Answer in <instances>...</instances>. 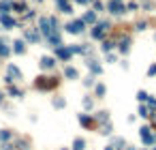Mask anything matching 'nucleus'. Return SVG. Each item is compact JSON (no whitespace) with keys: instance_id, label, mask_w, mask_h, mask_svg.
<instances>
[{"instance_id":"6ab92c4d","label":"nucleus","mask_w":156,"mask_h":150,"mask_svg":"<svg viewBox=\"0 0 156 150\" xmlns=\"http://www.w3.org/2000/svg\"><path fill=\"white\" fill-rule=\"evenodd\" d=\"M9 94H11V96H15V99H22V96H24V90H20V88L11 86V88H9Z\"/></svg>"},{"instance_id":"72a5a7b5","label":"nucleus","mask_w":156,"mask_h":150,"mask_svg":"<svg viewBox=\"0 0 156 150\" xmlns=\"http://www.w3.org/2000/svg\"><path fill=\"white\" fill-rule=\"evenodd\" d=\"M148 103H150V107H156V99L154 96H148Z\"/></svg>"},{"instance_id":"ea45409f","label":"nucleus","mask_w":156,"mask_h":150,"mask_svg":"<svg viewBox=\"0 0 156 150\" xmlns=\"http://www.w3.org/2000/svg\"><path fill=\"white\" fill-rule=\"evenodd\" d=\"M62 150H66V148H62Z\"/></svg>"},{"instance_id":"6e6552de","label":"nucleus","mask_w":156,"mask_h":150,"mask_svg":"<svg viewBox=\"0 0 156 150\" xmlns=\"http://www.w3.org/2000/svg\"><path fill=\"white\" fill-rule=\"evenodd\" d=\"M0 24H2L4 30H13V28H15V20H13L9 13H6V15H0Z\"/></svg>"},{"instance_id":"aec40b11","label":"nucleus","mask_w":156,"mask_h":150,"mask_svg":"<svg viewBox=\"0 0 156 150\" xmlns=\"http://www.w3.org/2000/svg\"><path fill=\"white\" fill-rule=\"evenodd\" d=\"M96 22V15L92 13V11H88L86 15H84V24H94Z\"/></svg>"},{"instance_id":"412c9836","label":"nucleus","mask_w":156,"mask_h":150,"mask_svg":"<svg viewBox=\"0 0 156 150\" xmlns=\"http://www.w3.org/2000/svg\"><path fill=\"white\" fill-rule=\"evenodd\" d=\"M105 92H107L105 84H96V96H98V99H103V96H105Z\"/></svg>"},{"instance_id":"c9c22d12","label":"nucleus","mask_w":156,"mask_h":150,"mask_svg":"<svg viewBox=\"0 0 156 150\" xmlns=\"http://www.w3.org/2000/svg\"><path fill=\"white\" fill-rule=\"evenodd\" d=\"M137 30H139V32H141V30H145V22H141V24H137Z\"/></svg>"},{"instance_id":"393cba45","label":"nucleus","mask_w":156,"mask_h":150,"mask_svg":"<svg viewBox=\"0 0 156 150\" xmlns=\"http://www.w3.org/2000/svg\"><path fill=\"white\" fill-rule=\"evenodd\" d=\"M94 84H96V79H94V77H92V75H88V77H86V79H84V86H88V88H92V86H94Z\"/></svg>"},{"instance_id":"58836bf2","label":"nucleus","mask_w":156,"mask_h":150,"mask_svg":"<svg viewBox=\"0 0 156 150\" xmlns=\"http://www.w3.org/2000/svg\"><path fill=\"white\" fill-rule=\"evenodd\" d=\"M105 150H113V146H107V148H105Z\"/></svg>"},{"instance_id":"4468645a","label":"nucleus","mask_w":156,"mask_h":150,"mask_svg":"<svg viewBox=\"0 0 156 150\" xmlns=\"http://www.w3.org/2000/svg\"><path fill=\"white\" fill-rule=\"evenodd\" d=\"M64 75H66V79H77L79 77V73H77L75 67H66V69H64Z\"/></svg>"},{"instance_id":"9d476101","label":"nucleus","mask_w":156,"mask_h":150,"mask_svg":"<svg viewBox=\"0 0 156 150\" xmlns=\"http://www.w3.org/2000/svg\"><path fill=\"white\" fill-rule=\"evenodd\" d=\"M79 125L84 129H92L94 127V118H90L88 114H79Z\"/></svg>"},{"instance_id":"39448f33","label":"nucleus","mask_w":156,"mask_h":150,"mask_svg":"<svg viewBox=\"0 0 156 150\" xmlns=\"http://www.w3.org/2000/svg\"><path fill=\"white\" fill-rule=\"evenodd\" d=\"M139 137L143 139L145 146H152V144H154V135L150 133V127H141V129H139Z\"/></svg>"},{"instance_id":"ddd939ff","label":"nucleus","mask_w":156,"mask_h":150,"mask_svg":"<svg viewBox=\"0 0 156 150\" xmlns=\"http://www.w3.org/2000/svg\"><path fill=\"white\" fill-rule=\"evenodd\" d=\"M56 4L60 7V11H62V13H66V15H71V13H73V7L66 2V0H56Z\"/></svg>"},{"instance_id":"0eeeda50","label":"nucleus","mask_w":156,"mask_h":150,"mask_svg":"<svg viewBox=\"0 0 156 150\" xmlns=\"http://www.w3.org/2000/svg\"><path fill=\"white\" fill-rule=\"evenodd\" d=\"M39 67L45 69V71H49V69L56 67V58H51V56H43V58L39 60Z\"/></svg>"},{"instance_id":"7ed1b4c3","label":"nucleus","mask_w":156,"mask_h":150,"mask_svg":"<svg viewBox=\"0 0 156 150\" xmlns=\"http://www.w3.org/2000/svg\"><path fill=\"white\" fill-rule=\"evenodd\" d=\"M107 30H109V22H98L94 28H92V32H90V34H92V39H100Z\"/></svg>"},{"instance_id":"4be33fe9","label":"nucleus","mask_w":156,"mask_h":150,"mask_svg":"<svg viewBox=\"0 0 156 150\" xmlns=\"http://www.w3.org/2000/svg\"><path fill=\"white\" fill-rule=\"evenodd\" d=\"M113 45H116L113 41H103V45H100V49H103V51H111V49H113Z\"/></svg>"},{"instance_id":"a211bd4d","label":"nucleus","mask_w":156,"mask_h":150,"mask_svg":"<svg viewBox=\"0 0 156 150\" xmlns=\"http://www.w3.org/2000/svg\"><path fill=\"white\" fill-rule=\"evenodd\" d=\"M118 47H120V51H122V54H128V51H131V39H124V41H122Z\"/></svg>"},{"instance_id":"f8f14e48","label":"nucleus","mask_w":156,"mask_h":150,"mask_svg":"<svg viewBox=\"0 0 156 150\" xmlns=\"http://www.w3.org/2000/svg\"><path fill=\"white\" fill-rule=\"evenodd\" d=\"M86 64H88V69H90V71H92L94 75H98V73H103V67H100V64L96 62V60H88Z\"/></svg>"},{"instance_id":"2f4dec72","label":"nucleus","mask_w":156,"mask_h":150,"mask_svg":"<svg viewBox=\"0 0 156 150\" xmlns=\"http://www.w3.org/2000/svg\"><path fill=\"white\" fill-rule=\"evenodd\" d=\"M84 107L86 109H92V99H88V96H86V99H84Z\"/></svg>"},{"instance_id":"9b49d317","label":"nucleus","mask_w":156,"mask_h":150,"mask_svg":"<svg viewBox=\"0 0 156 150\" xmlns=\"http://www.w3.org/2000/svg\"><path fill=\"white\" fill-rule=\"evenodd\" d=\"M56 56L62 58V60H69V58H71V49L64 47V45H60V47H56Z\"/></svg>"},{"instance_id":"1a4fd4ad","label":"nucleus","mask_w":156,"mask_h":150,"mask_svg":"<svg viewBox=\"0 0 156 150\" xmlns=\"http://www.w3.org/2000/svg\"><path fill=\"white\" fill-rule=\"evenodd\" d=\"M6 71H9V75H11V77H6V84H11V82H13V77L22 79V71H20L15 64H9V67H6Z\"/></svg>"},{"instance_id":"b1692460","label":"nucleus","mask_w":156,"mask_h":150,"mask_svg":"<svg viewBox=\"0 0 156 150\" xmlns=\"http://www.w3.org/2000/svg\"><path fill=\"white\" fill-rule=\"evenodd\" d=\"M51 105H53V107H58V109H62L64 105H66V101H64V99H53Z\"/></svg>"},{"instance_id":"473e14b6","label":"nucleus","mask_w":156,"mask_h":150,"mask_svg":"<svg viewBox=\"0 0 156 150\" xmlns=\"http://www.w3.org/2000/svg\"><path fill=\"white\" fill-rule=\"evenodd\" d=\"M148 75H150V77H154V75H156V62H154V64L148 69Z\"/></svg>"},{"instance_id":"bb28decb","label":"nucleus","mask_w":156,"mask_h":150,"mask_svg":"<svg viewBox=\"0 0 156 150\" xmlns=\"http://www.w3.org/2000/svg\"><path fill=\"white\" fill-rule=\"evenodd\" d=\"M137 114H139L141 118H148V116H150V114H148V107H145V105H139V112H137Z\"/></svg>"},{"instance_id":"a878e982","label":"nucleus","mask_w":156,"mask_h":150,"mask_svg":"<svg viewBox=\"0 0 156 150\" xmlns=\"http://www.w3.org/2000/svg\"><path fill=\"white\" fill-rule=\"evenodd\" d=\"M9 9H11V4H9V2H0V15H6Z\"/></svg>"},{"instance_id":"5701e85b","label":"nucleus","mask_w":156,"mask_h":150,"mask_svg":"<svg viewBox=\"0 0 156 150\" xmlns=\"http://www.w3.org/2000/svg\"><path fill=\"white\" fill-rule=\"evenodd\" d=\"M148 92H145V90H139V92H137V101H139V103H143V101H148Z\"/></svg>"},{"instance_id":"4c0bfd02","label":"nucleus","mask_w":156,"mask_h":150,"mask_svg":"<svg viewBox=\"0 0 156 150\" xmlns=\"http://www.w3.org/2000/svg\"><path fill=\"white\" fill-rule=\"evenodd\" d=\"M2 101H4V94H2V92H0V103H2Z\"/></svg>"},{"instance_id":"c85d7f7f","label":"nucleus","mask_w":156,"mask_h":150,"mask_svg":"<svg viewBox=\"0 0 156 150\" xmlns=\"http://www.w3.org/2000/svg\"><path fill=\"white\" fill-rule=\"evenodd\" d=\"M96 118H98V120H107V118H109V112H105V109H103V112H98V114H96Z\"/></svg>"},{"instance_id":"cd10ccee","label":"nucleus","mask_w":156,"mask_h":150,"mask_svg":"<svg viewBox=\"0 0 156 150\" xmlns=\"http://www.w3.org/2000/svg\"><path fill=\"white\" fill-rule=\"evenodd\" d=\"M0 139H2V142H4V139H11V131H0Z\"/></svg>"},{"instance_id":"e433bc0d","label":"nucleus","mask_w":156,"mask_h":150,"mask_svg":"<svg viewBox=\"0 0 156 150\" xmlns=\"http://www.w3.org/2000/svg\"><path fill=\"white\" fill-rule=\"evenodd\" d=\"M75 2H79V4H88V0H75Z\"/></svg>"},{"instance_id":"dca6fc26","label":"nucleus","mask_w":156,"mask_h":150,"mask_svg":"<svg viewBox=\"0 0 156 150\" xmlns=\"http://www.w3.org/2000/svg\"><path fill=\"white\" fill-rule=\"evenodd\" d=\"M13 45H15V47H13L15 54H24V51H26V43H24V41H20V39H17Z\"/></svg>"},{"instance_id":"a19ab883","label":"nucleus","mask_w":156,"mask_h":150,"mask_svg":"<svg viewBox=\"0 0 156 150\" xmlns=\"http://www.w3.org/2000/svg\"><path fill=\"white\" fill-rule=\"evenodd\" d=\"M154 150H156V148H154Z\"/></svg>"},{"instance_id":"7c9ffc66","label":"nucleus","mask_w":156,"mask_h":150,"mask_svg":"<svg viewBox=\"0 0 156 150\" xmlns=\"http://www.w3.org/2000/svg\"><path fill=\"white\" fill-rule=\"evenodd\" d=\"M111 131H113V127H111V125H105L100 133H103V135H109V133H111Z\"/></svg>"},{"instance_id":"f3484780","label":"nucleus","mask_w":156,"mask_h":150,"mask_svg":"<svg viewBox=\"0 0 156 150\" xmlns=\"http://www.w3.org/2000/svg\"><path fill=\"white\" fill-rule=\"evenodd\" d=\"M26 39H28L30 43H39V32H34V30H26Z\"/></svg>"},{"instance_id":"2eb2a0df","label":"nucleus","mask_w":156,"mask_h":150,"mask_svg":"<svg viewBox=\"0 0 156 150\" xmlns=\"http://www.w3.org/2000/svg\"><path fill=\"white\" fill-rule=\"evenodd\" d=\"M73 150H86V139L84 137L73 139Z\"/></svg>"},{"instance_id":"20e7f679","label":"nucleus","mask_w":156,"mask_h":150,"mask_svg":"<svg viewBox=\"0 0 156 150\" xmlns=\"http://www.w3.org/2000/svg\"><path fill=\"white\" fill-rule=\"evenodd\" d=\"M39 30H41V34H45V37H49V34L53 32V26L49 22V17H41L39 20Z\"/></svg>"},{"instance_id":"f03ea898","label":"nucleus","mask_w":156,"mask_h":150,"mask_svg":"<svg viewBox=\"0 0 156 150\" xmlns=\"http://www.w3.org/2000/svg\"><path fill=\"white\" fill-rule=\"evenodd\" d=\"M66 32H71V34H81L84 32V28H86V24H84V20H73V22H69L66 26Z\"/></svg>"},{"instance_id":"c756f323","label":"nucleus","mask_w":156,"mask_h":150,"mask_svg":"<svg viewBox=\"0 0 156 150\" xmlns=\"http://www.w3.org/2000/svg\"><path fill=\"white\" fill-rule=\"evenodd\" d=\"M0 56H9V47H4L2 41H0Z\"/></svg>"},{"instance_id":"f257e3e1","label":"nucleus","mask_w":156,"mask_h":150,"mask_svg":"<svg viewBox=\"0 0 156 150\" xmlns=\"http://www.w3.org/2000/svg\"><path fill=\"white\" fill-rule=\"evenodd\" d=\"M56 86H58V79L51 77V75H39L36 82H34V88H36V90H43V92H49Z\"/></svg>"},{"instance_id":"423d86ee","label":"nucleus","mask_w":156,"mask_h":150,"mask_svg":"<svg viewBox=\"0 0 156 150\" xmlns=\"http://www.w3.org/2000/svg\"><path fill=\"white\" fill-rule=\"evenodd\" d=\"M107 9H109V11H111L113 15H120V13H124V4L120 2V0H109Z\"/></svg>"},{"instance_id":"f704fd0d","label":"nucleus","mask_w":156,"mask_h":150,"mask_svg":"<svg viewBox=\"0 0 156 150\" xmlns=\"http://www.w3.org/2000/svg\"><path fill=\"white\" fill-rule=\"evenodd\" d=\"M0 150H13V144H2V146H0Z\"/></svg>"}]
</instances>
